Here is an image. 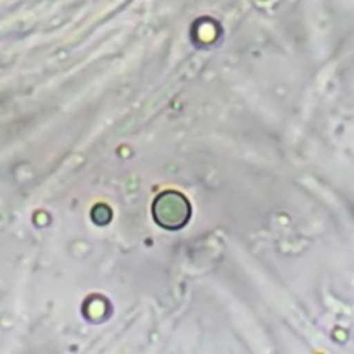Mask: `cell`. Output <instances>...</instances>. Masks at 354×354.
Returning a JSON list of instances; mask_svg holds the SVG:
<instances>
[{
    "mask_svg": "<svg viewBox=\"0 0 354 354\" xmlns=\"http://www.w3.org/2000/svg\"><path fill=\"white\" fill-rule=\"evenodd\" d=\"M152 214L159 227L166 228V230H178L189 221L190 204L183 194L166 190L156 197Z\"/></svg>",
    "mask_w": 354,
    "mask_h": 354,
    "instance_id": "obj_1",
    "label": "cell"
}]
</instances>
